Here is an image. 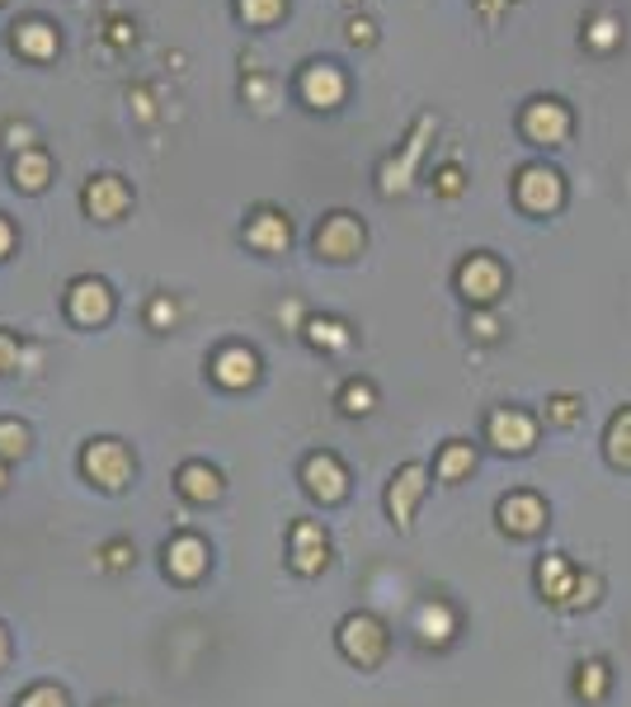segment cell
<instances>
[{
	"mask_svg": "<svg viewBox=\"0 0 631 707\" xmlns=\"http://www.w3.org/2000/svg\"><path fill=\"white\" fill-rule=\"evenodd\" d=\"M334 641H340V656L349 665H359V670H378V665L387 660V623L378 614H349L340 623V633H334Z\"/></svg>",
	"mask_w": 631,
	"mask_h": 707,
	"instance_id": "1",
	"label": "cell"
},
{
	"mask_svg": "<svg viewBox=\"0 0 631 707\" xmlns=\"http://www.w3.org/2000/svg\"><path fill=\"white\" fill-rule=\"evenodd\" d=\"M504 283H509V273L490 250L467 255V260L458 265V292L471 307H495L504 298Z\"/></svg>",
	"mask_w": 631,
	"mask_h": 707,
	"instance_id": "2",
	"label": "cell"
},
{
	"mask_svg": "<svg viewBox=\"0 0 631 707\" xmlns=\"http://www.w3.org/2000/svg\"><path fill=\"white\" fill-rule=\"evenodd\" d=\"M538 429H542V420L532 416V410H523V406H500V410H490V420H485V439L495 444L500 454L523 458V454H532V448H538Z\"/></svg>",
	"mask_w": 631,
	"mask_h": 707,
	"instance_id": "3",
	"label": "cell"
},
{
	"mask_svg": "<svg viewBox=\"0 0 631 707\" xmlns=\"http://www.w3.org/2000/svg\"><path fill=\"white\" fill-rule=\"evenodd\" d=\"M81 471L100 490H123L132 481L137 462H132V454L118 439H94V444H86V454H81Z\"/></svg>",
	"mask_w": 631,
	"mask_h": 707,
	"instance_id": "4",
	"label": "cell"
},
{
	"mask_svg": "<svg viewBox=\"0 0 631 707\" xmlns=\"http://www.w3.org/2000/svg\"><path fill=\"white\" fill-rule=\"evenodd\" d=\"M514 199L523 212H532V218H547V212H557L565 203V180L561 170L551 166H523L519 180H514Z\"/></svg>",
	"mask_w": 631,
	"mask_h": 707,
	"instance_id": "5",
	"label": "cell"
},
{
	"mask_svg": "<svg viewBox=\"0 0 631 707\" xmlns=\"http://www.w3.org/2000/svg\"><path fill=\"white\" fill-rule=\"evenodd\" d=\"M429 477H433V471L424 462H405L397 477H391V486H387V515H391V524H397L401 534H410V524H415V509H420L424 490H429Z\"/></svg>",
	"mask_w": 631,
	"mask_h": 707,
	"instance_id": "6",
	"label": "cell"
},
{
	"mask_svg": "<svg viewBox=\"0 0 631 707\" xmlns=\"http://www.w3.org/2000/svg\"><path fill=\"white\" fill-rule=\"evenodd\" d=\"M363 241H368V231H363V222L353 218V212H330V218L316 227V255L321 260H334V265H344V260H353V255H363Z\"/></svg>",
	"mask_w": 631,
	"mask_h": 707,
	"instance_id": "7",
	"label": "cell"
},
{
	"mask_svg": "<svg viewBox=\"0 0 631 707\" xmlns=\"http://www.w3.org/2000/svg\"><path fill=\"white\" fill-rule=\"evenodd\" d=\"M500 515V528L509 538H538L542 528L551 524L547 519V500L538 496V490H509V496L495 505Z\"/></svg>",
	"mask_w": 631,
	"mask_h": 707,
	"instance_id": "8",
	"label": "cell"
},
{
	"mask_svg": "<svg viewBox=\"0 0 631 707\" xmlns=\"http://www.w3.org/2000/svg\"><path fill=\"white\" fill-rule=\"evenodd\" d=\"M330 561V538L316 519H298L288 528V566L298 576H321Z\"/></svg>",
	"mask_w": 631,
	"mask_h": 707,
	"instance_id": "9",
	"label": "cell"
},
{
	"mask_svg": "<svg viewBox=\"0 0 631 707\" xmlns=\"http://www.w3.org/2000/svg\"><path fill=\"white\" fill-rule=\"evenodd\" d=\"M302 486H307V496L311 500H321V505H340L349 496V467L330 454V448H321V454H311L302 462Z\"/></svg>",
	"mask_w": 631,
	"mask_h": 707,
	"instance_id": "10",
	"label": "cell"
},
{
	"mask_svg": "<svg viewBox=\"0 0 631 707\" xmlns=\"http://www.w3.org/2000/svg\"><path fill=\"white\" fill-rule=\"evenodd\" d=\"M67 311L76 326H104L113 317V292L104 279H94V273H81V279H71L67 288Z\"/></svg>",
	"mask_w": 631,
	"mask_h": 707,
	"instance_id": "11",
	"label": "cell"
},
{
	"mask_svg": "<svg viewBox=\"0 0 631 707\" xmlns=\"http://www.w3.org/2000/svg\"><path fill=\"white\" fill-rule=\"evenodd\" d=\"M519 128L528 142H538V147H561L565 137H570V109L561 100H532L519 118Z\"/></svg>",
	"mask_w": 631,
	"mask_h": 707,
	"instance_id": "12",
	"label": "cell"
},
{
	"mask_svg": "<svg viewBox=\"0 0 631 707\" xmlns=\"http://www.w3.org/2000/svg\"><path fill=\"white\" fill-rule=\"evenodd\" d=\"M81 208L94 222H118L132 208V189H128V180H118V175H94L81 189Z\"/></svg>",
	"mask_w": 631,
	"mask_h": 707,
	"instance_id": "13",
	"label": "cell"
},
{
	"mask_svg": "<svg viewBox=\"0 0 631 707\" xmlns=\"http://www.w3.org/2000/svg\"><path fill=\"white\" fill-rule=\"evenodd\" d=\"M298 94L311 109H334V104L344 100V71L334 67V62H311L298 76Z\"/></svg>",
	"mask_w": 631,
	"mask_h": 707,
	"instance_id": "14",
	"label": "cell"
},
{
	"mask_svg": "<svg viewBox=\"0 0 631 707\" xmlns=\"http://www.w3.org/2000/svg\"><path fill=\"white\" fill-rule=\"evenodd\" d=\"M212 378L227 391H241L260 378V359H254V349H246V345H227L212 354Z\"/></svg>",
	"mask_w": 631,
	"mask_h": 707,
	"instance_id": "15",
	"label": "cell"
},
{
	"mask_svg": "<svg viewBox=\"0 0 631 707\" xmlns=\"http://www.w3.org/2000/svg\"><path fill=\"white\" fill-rule=\"evenodd\" d=\"M246 241H250L254 250H264V255L288 250V241H292L288 212H279V208H254L250 222H246Z\"/></svg>",
	"mask_w": 631,
	"mask_h": 707,
	"instance_id": "16",
	"label": "cell"
},
{
	"mask_svg": "<svg viewBox=\"0 0 631 707\" xmlns=\"http://www.w3.org/2000/svg\"><path fill=\"white\" fill-rule=\"evenodd\" d=\"M424 132H433V118H420L415 132H410V142H405V151H401V156H391V161L382 166V180H378L382 193H401V189L410 185V175H415V161H420V151H424Z\"/></svg>",
	"mask_w": 631,
	"mask_h": 707,
	"instance_id": "17",
	"label": "cell"
},
{
	"mask_svg": "<svg viewBox=\"0 0 631 707\" xmlns=\"http://www.w3.org/2000/svg\"><path fill=\"white\" fill-rule=\"evenodd\" d=\"M166 571L174 580H199L208 571V542L199 534H180L166 547Z\"/></svg>",
	"mask_w": 631,
	"mask_h": 707,
	"instance_id": "18",
	"label": "cell"
},
{
	"mask_svg": "<svg viewBox=\"0 0 631 707\" xmlns=\"http://www.w3.org/2000/svg\"><path fill=\"white\" fill-rule=\"evenodd\" d=\"M10 43L19 57H29V62H48V57H57V48H62V38H57L48 19H19Z\"/></svg>",
	"mask_w": 631,
	"mask_h": 707,
	"instance_id": "19",
	"label": "cell"
},
{
	"mask_svg": "<svg viewBox=\"0 0 631 707\" xmlns=\"http://www.w3.org/2000/svg\"><path fill=\"white\" fill-rule=\"evenodd\" d=\"M415 633L424 646H448L452 637H458V614H452L448 599H424L415 608Z\"/></svg>",
	"mask_w": 631,
	"mask_h": 707,
	"instance_id": "20",
	"label": "cell"
},
{
	"mask_svg": "<svg viewBox=\"0 0 631 707\" xmlns=\"http://www.w3.org/2000/svg\"><path fill=\"white\" fill-rule=\"evenodd\" d=\"M575 576H580V566H570L561 552L542 557V561H538V571H532V580H538V595H542L551 608H561V604H565L570 585H575Z\"/></svg>",
	"mask_w": 631,
	"mask_h": 707,
	"instance_id": "21",
	"label": "cell"
},
{
	"mask_svg": "<svg viewBox=\"0 0 631 707\" xmlns=\"http://www.w3.org/2000/svg\"><path fill=\"white\" fill-rule=\"evenodd\" d=\"M10 180H14V189H24V193H43L48 180H52V156L43 147L19 151L10 161Z\"/></svg>",
	"mask_w": 631,
	"mask_h": 707,
	"instance_id": "22",
	"label": "cell"
},
{
	"mask_svg": "<svg viewBox=\"0 0 631 707\" xmlns=\"http://www.w3.org/2000/svg\"><path fill=\"white\" fill-rule=\"evenodd\" d=\"M174 486H180V496L189 505H208V500L222 496V471L208 467V462H184L180 477H174Z\"/></svg>",
	"mask_w": 631,
	"mask_h": 707,
	"instance_id": "23",
	"label": "cell"
},
{
	"mask_svg": "<svg viewBox=\"0 0 631 707\" xmlns=\"http://www.w3.org/2000/svg\"><path fill=\"white\" fill-rule=\"evenodd\" d=\"M608 689H613V665H608L603 656H589L575 665V698L584 707H599L608 698Z\"/></svg>",
	"mask_w": 631,
	"mask_h": 707,
	"instance_id": "24",
	"label": "cell"
},
{
	"mask_svg": "<svg viewBox=\"0 0 631 707\" xmlns=\"http://www.w3.org/2000/svg\"><path fill=\"white\" fill-rule=\"evenodd\" d=\"M302 340L311 349H325V354H340L353 345V326L340 321V317H307L302 321Z\"/></svg>",
	"mask_w": 631,
	"mask_h": 707,
	"instance_id": "25",
	"label": "cell"
},
{
	"mask_svg": "<svg viewBox=\"0 0 631 707\" xmlns=\"http://www.w3.org/2000/svg\"><path fill=\"white\" fill-rule=\"evenodd\" d=\"M477 471V448H471L467 439H448L439 454H433V477L439 481H462V477H471Z\"/></svg>",
	"mask_w": 631,
	"mask_h": 707,
	"instance_id": "26",
	"label": "cell"
},
{
	"mask_svg": "<svg viewBox=\"0 0 631 707\" xmlns=\"http://www.w3.org/2000/svg\"><path fill=\"white\" fill-rule=\"evenodd\" d=\"M603 458L618 471H631V406H622L603 429Z\"/></svg>",
	"mask_w": 631,
	"mask_h": 707,
	"instance_id": "27",
	"label": "cell"
},
{
	"mask_svg": "<svg viewBox=\"0 0 631 707\" xmlns=\"http://www.w3.org/2000/svg\"><path fill=\"white\" fill-rule=\"evenodd\" d=\"M599 595H603V576L599 571H580L575 585H570L565 604H561V614H584V608L599 604Z\"/></svg>",
	"mask_w": 631,
	"mask_h": 707,
	"instance_id": "28",
	"label": "cell"
},
{
	"mask_svg": "<svg viewBox=\"0 0 631 707\" xmlns=\"http://www.w3.org/2000/svg\"><path fill=\"white\" fill-rule=\"evenodd\" d=\"M372 406H378V387L368 378H349L340 387V410L344 416H372Z\"/></svg>",
	"mask_w": 631,
	"mask_h": 707,
	"instance_id": "29",
	"label": "cell"
},
{
	"mask_svg": "<svg viewBox=\"0 0 631 707\" xmlns=\"http://www.w3.org/2000/svg\"><path fill=\"white\" fill-rule=\"evenodd\" d=\"M580 420H584V397H575V391H557V397H547V425L575 429Z\"/></svg>",
	"mask_w": 631,
	"mask_h": 707,
	"instance_id": "30",
	"label": "cell"
},
{
	"mask_svg": "<svg viewBox=\"0 0 631 707\" xmlns=\"http://www.w3.org/2000/svg\"><path fill=\"white\" fill-rule=\"evenodd\" d=\"M236 14H241L250 29H269L273 19L288 14V0H236Z\"/></svg>",
	"mask_w": 631,
	"mask_h": 707,
	"instance_id": "31",
	"label": "cell"
},
{
	"mask_svg": "<svg viewBox=\"0 0 631 707\" xmlns=\"http://www.w3.org/2000/svg\"><path fill=\"white\" fill-rule=\"evenodd\" d=\"M24 448H29V429L19 420H0V462L24 458Z\"/></svg>",
	"mask_w": 631,
	"mask_h": 707,
	"instance_id": "32",
	"label": "cell"
},
{
	"mask_svg": "<svg viewBox=\"0 0 631 707\" xmlns=\"http://www.w3.org/2000/svg\"><path fill=\"white\" fill-rule=\"evenodd\" d=\"M0 142H6L14 156L19 151H29V147H38V137H33V123H24V118H10L6 128H0Z\"/></svg>",
	"mask_w": 631,
	"mask_h": 707,
	"instance_id": "33",
	"label": "cell"
},
{
	"mask_svg": "<svg viewBox=\"0 0 631 707\" xmlns=\"http://www.w3.org/2000/svg\"><path fill=\"white\" fill-rule=\"evenodd\" d=\"M147 321H151V330H170L174 321H180V307H174L170 292H156L151 307H147Z\"/></svg>",
	"mask_w": 631,
	"mask_h": 707,
	"instance_id": "34",
	"label": "cell"
},
{
	"mask_svg": "<svg viewBox=\"0 0 631 707\" xmlns=\"http://www.w3.org/2000/svg\"><path fill=\"white\" fill-rule=\"evenodd\" d=\"M14 707H67V694L57 689V684H33V689L19 698Z\"/></svg>",
	"mask_w": 631,
	"mask_h": 707,
	"instance_id": "35",
	"label": "cell"
},
{
	"mask_svg": "<svg viewBox=\"0 0 631 707\" xmlns=\"http://www.w3.org/2000/svg\"><path fill=\"white\" fill-rule=\"evenodd\" d=\"M467 330H471V336H477V340H500V317H495V311H490V307H477V311H471V321H467Z\"/></svg>",
	"mask_w": 631,
	"mask_h": 707,
	"instance_id": "36",
	"label": "cell"
},
{
	"mask_svg": "<svg viewBox=\"0 0 631 707\" xmlns=\"http://www.w3.org/2000/svg\"><path fill=\"white\" fill-rule=\"evenodd\" d=\"M19 364H24V340L14 330H0V372H14Z\"/></svg>",
	"mask_w": 631,
	"mask_h": 707,
	"instance_id": "37",
	"label": "cell"
},
{
	"mask_svg": "<svg viewBox=\"0 0 631 707\" xmlns=\"http://www.w3.org/2000/svg\"><path fill=\"white\" fill-rule=\"evenodd\" d=\"M618 38H622V29H618V19L613 14H603V19H594V29H589V43H594V48H613L618 43Z\"/></svg>",
	"mask_w": 631,
	"mask_h": 707,
	"instance_id": "38",
	"label": "cell"
},
{
	"mask_svg": "<svg viewBox=\"0 0 631 707\" xmlns=\"http://www.w3.org/2000/svg\"><path fill=\"white\" fill-rule=\"evenodd\" d=\"M433 189H439L443 199H458V193H462V170H458V166L433 170Z\"/></svg>",
	"mask_w": 631,
	"mask_h": 707,
	"instance_id": "39",
	"label": "cell"
},
{
	"mask_svg": "<svg viewBox=\"0 0 631 707\" xmlns=\"http://www.w3.org/2000/svg\"><path fill=\"white\" fill-rule=\"evenodd\" d=\"M104 561L113 566V571H123V566L132 561V542H123V538H118V542H109V547H104Z\"/></svg>",
	"mask_w": 631,
	"mask_h": 707,
	"instance_id": "40",
	"label": "cell"
},
{
	"mask_svg": "<svg viewBox=\"0 0 631 707\" xmlns=\"http://www.w3.org/2000/svg\"><path fill=\"white\" fill-rule=\"evenodd\" d=\"M372 38H378V33H372L368 19H349V43L353 48H372Z\"/></svg>",
	"mask_w": 631,
	"mask_h": 707,
	"instance_id": "41",
	"label": "cell"
},
{
	"mask_svg": "<svg viewBox=\"0 0 631 707\" xmlns=\"http://www.w3.org/2000/svg\"><path fill=\"white\" fill-rule=\"evenodd\" d=\"M109 43H113V48L132 43V24H128V19H109Z\"/></svg>",
	"mask_w": 631,
	"mask_h": 707,
	"instance_id": "42",
	"label": "cell"
},
{
	"mask_svg": "<svg viewBox=\"0 0 631 707\" xmlns=\"http://www.w3.org/2000/svg\"><path fill=\"white\" fill-rule=\"evenodd\" d=\"M14 250V227H10V218H0V260Z\"/></svg>",
	"mask_w": 631,
	"mask_h": 707,
	"instance_id": "43",
	"label": "cell"
},
{
	"mask_svg": "<svg viewBox=\"0 0 631 707\" xmlns=\"http://www.w3.org/2000/svg\"><path fill=\"white\" fill-rule=\"evenodd\" d=\"M504 6H509V0H477V10H481L485 19H495V14L504 10Z\"/></svg>",
	"mask_w": 631,
	"mask_h": 707,
	"instance_id": "44",
	"label": "cell"
},
{
	"mask_svg": "<svg viewBox=\"0 0 631 707\" xmlns=\"http://www.w3.org/2000/svg\"><path fill=\"white\" fill-rule=\"evenodd\" d=\"M6 660H10V633L0 627V665H6Z\"/></svg>",
	"mask_w": 631,
	"mask_h": 707,
	"instance_id": "45",
	"label": "cell"
},
{
	"mask_svg": "<svg viewBox=\"0 0 631 707\" xmlns=\"http://www.w3.org/2000/svg\"><path fill=\"white\" fill-rule=\"evenodd\" d=\"M0 490H6V462H0Z\"/></svg>",
	"mask_w": 631,
	"mask_h": 707,
	"instance_id": "46",
	"label": "cell"
},
{
	"mask_svg": "<svg viewBox=\"0 0 631 707\" xmlns=\"http://www.w3.org/2000/svg\"><path fill=\"white\" fill-rule=\"evenodd\" d=\"M0 6H6V0H0Z\"/></svg>",
	"mask_w": 631,
	"mask_h": 707,
	"instance_id": "47",
	"label": "cell"
},
{
	"mask_svg": "<svg viewBox=\"0 0 631 707\" xmlns=\"http://www.w3.org/2000/svg\"><path fill=\"white\" fill-rule=\"evenodd\" d=\"M349 6H353V0H349Z\"/></svg>",
	"mask_w": 631,
	"mask_h": 707,
	"instance_id": "48",
	"label": "cell"
}]
</instances>
